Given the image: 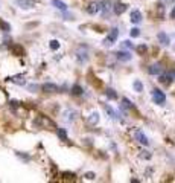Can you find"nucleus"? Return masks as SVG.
<instances>
[{"label":"nucleus","mask_w":175,"mask_h":183,"mask_svg":"<svg viewBox=\"0 0 175 183\" xmlns=\"http://www.w3.org/2000/svg\"><path fill=\"white\" fill-rule=\"evenodd\" d=\"M152 99H154L155 104L161 105V104H164V101H166V95L163 93L161 90H158V88H152Z\"/></svg>","instance_id":"1"},{"label":"nucleus","mask_w":175,"mask_h":183,"mask_svg":"<svg viewBox=\"0 0 175 183\" xmlns=\"http://www.w3.org/2000/svg\"><path fill=\"white\" fill-rule=\"evenodd\" d=\"M117 35H119V29L117 28H113L111 31H110V34L107 35V38L104 40V44H113L114 41H116V38H117Z\"/></svg>","instance_id":"2"},{"label":"nucleus","mask_w":175,"mask_h":183,"mask_svg":"<svg viewBox=\"0 0 175 183\" xmlns=\"http://www.w3.org/2000/svg\"><path fill=\"white\" fill-rule=\"evenodd\" d=\"M43 92H46V93H55V92H58L60 90V87L57 85V84H52V82H46V84H43Z\"/></svg>","instance_id":"3"},{"label":"nucleus","mask_w":175,"mask_h":183,"mask_svg":"<svg viewBox=\"0 0 175 183\" xmlns=\"http://www.w3.org/2000/svg\"><path fill=\"white\" fill-rule=\"evenodd\" d=\"M134 137L137 139V142H140L142 145H149V141H148V137L140 131V130H136V133H134Z\"/></svg>","instance_id":"4"},{"label":"nucleus","mask_w":175,"mask_h":183,"mask_svg":"<svg viewBox=\"0 0 175 183\" xmlns=\"http://www.w3.org/2000/svg\"><path fill=\"white\" fill-rule=\"evenodd\" d=\"M173 78H175V73H173V72H169V73H166V75H161L158 81H160L161 84H164V85H169V84L172 82Z\"/></svg>","instance_id":"5"},{"label":"nucleus","mask_w":175,"mask_h":183,"mask_svg":"<svg viewBox=\"0 0 175 183\" xmlns=\"http://www.w3.org/2000/svg\"><path fill=\"white\" fill-rule=\"evenodd\" d=\"M14 3L18 5L20 8H23V9H29V8L34 6V2H32V0H14Z\"/></svg>","instance_id":"6"},{"label":"nucleus","mask_w":175,"mask_h":183,"mask_svg":"<svg viewBox=\"0 0 175 183\" xmlns=\"http://www.w3.org/2000/svg\"><path fill=\"white\" fill-rule=\"evenodd\" d=\"M99 9H102L104 15H108L110 11H111V2H110V0H104L102 3H99Z\"/></svg>","instance_id":"7"},{"label":"nucleus","mask_w":175,"mask_h":183,"mask_svg":"<svg viewBox=\"0 0 175 183\" xmlns=\"http://www.w3.org/2000/svg\"><path fill=\"white\" fill-rule=\"evenodd\" d=\"M76 58H78V61H81V63H85V61L88 60V55H87L85 48H82V49H78V51H76Z\"/></svg>","instance_id":"8"},{"label":"nucleus","mask_w":175,"mask_h":183,"mask_svg":"<svg viewBox=\"0 0 175 183\" xmlns=\"http://www.w3.org/2000/svg\"><path fill=\"white\" fill-rule=\"evenodd\" d=\"M127 5L125 3H122V2H116V5H114V8H113V11L117 14V15H120V14H123L125 11H127Z\"/></svg>","instance_id":"9"},{"label":"nucleus","mask_w":175,"mask_h":183,"mask_svg":"<svg viewBox=\"0 0 175 183\" xmlns=\"http://www.w3.org/2000/svg\"><path fill=\"white\" fill-rule=\"evenodd\" d=\"M114 55H116V60H119V61H130V60H131L130 52H123V51H120V52H116Z\"/></svg>","instance_id":"10"},{"label":"nucleus","mask_w":175,"mask_h":183,"mask_svg":"<svg viewBox=\"0 0 175 183\" xmlns=\"http://www.w3.org/2000/svg\"><path fill=\"white\" fill-rule=\"evenodd\" d=\"M131 21L133 23H140L142 21V12L139 9H133L131 11Z\"/></svg>","instance_id":"11"},{"label":"nucleus","mask_w":175,"mask_h":183,"mask_svg":"<svg viewBox=\"0 0 175 183\" xmlns=\"http://www.w3.org/2000/svg\"><path fill=\"white\" fill-rule=\"evenodd\" d=\"M97 11H99V3H96V2H93V3H90V5L87 6V12H88L90 15H94Z\"/></svg>","instance_id":"12"},{"label":"nucleus","mask_w":175,"mask_h":183,"mask_svg":"<svg viewBox=\"0 0 175 183\" xmlns=\"http://www.w3.org/2000/svg\"><path fill=\"white\" fill-rule=\"evenodd\" d=\"M84 93V88L79 85V84H75L73 87H72V95H75V96H81Z\"/></svg>","instance_id":"13"},{"label":"nucleus","mask_w":175,"mask_h":183,"mask_svg":"<svg viewBox=\"0 0 175 183\" xmlns=\"http://www.w3.org/2000/svg\"><path fill=\"white\" fill-rule=\"evenodd\" d=\"M52 5L60 11H67V5L64 2H61V0H52Z\"/></svg>","instance_id":"14"},{"label":"nucleus","mask_w":175,"mask_h":183,"mask_svg":"<svg viewBox=\"0 0 175 183\" xmlns=\"http://www.w3.org/2000/svg\"><path fill=\"white\" fill-rule=\"evenodd\" d=\"M158 41H160V44H163V46H169V43H170L169 37H167L164 32H160V34H158Z\"/></svg>","instance_id":"15"},{"label":"nucleus","mask_w":175,"mask_h":183,"mask_svg":"<svg viewBox=\"0 0 175 183\" xmlns=\"http://www.w3.org/2000/svg\"><path fill=\"white\" fill-rule=\"evenodd\" d=\"M38 122H41L43 125H46V127H49V128H55V125H54V122L52 121H49L46 116H40V119H38Z\"/></svg>","instance_id":"16"},{"label":"nucleus","mask_w":175,"mask_h":183,"mask_svg":"<svg viewBox=\"0 0 175 183\" xmlns=\"http://www.w3.org/2000/svg\"><path fill=\"white\" fill-rule=\"evenodd\" d=\"M148 72L151 73V75H158V73L161 72V67H160L158 64H154V66H149V69H148Z\"/></svg>","instance_id":"17"},{"label":"nucleus","mask_w":175,"mask_h":183,"mask_svg":"<svg viewBox=\"0 0 175 183\" xmlns=\"http://www.w3.org/2000/svg\"><path fill=\"white\" fill-rule=\"evenodd\" d=\"M99 122V114L96 113V111H93L90 116H88V124H91V125H96Z\"/></svg>","instance_id":"18"},{"label":"nucleus","mask_w":175,"mask_h":183,"mask_svg":"<svg viewBox=\"0 0 175 183\" xmlns=\"http://www.w3.org/2000/svg\"><path fill=\"white\" fill-rule=\"evenodd\" d=\"M105 96L110 98V99H117V93H116L113 88H107L105 90Z\"/></svg>","instance_id":"19"},{"label":"nucleus","mask_w":175,"mask_h":183,"mask_svg":"<svg viewBox=\"0 0 175 183\" xmlns=\"http://www.w3.org/2000/svg\"><path fill=\"white\" fill-rule=\"evenodd\" d=\"M157 14H158V20H163L164 18V6L161 3L157 5Z\"/></svg>","instance_id":"20"},{"label":"nucleus","mask_w":175,"mask_h":183,"mask_svg":"<svg viewBox=\"0 0 175 183\" xmlns=\"http://www.w3.org/2000/svg\"><path fill=\"white\" fill-rule=\"evenodd\" d=\"M75 114H76L75 111H72V110H66V111H64V119H66V121H73Z\"/></svg>","instance_id":"21"},{"label":"nucleus","mask_w":175,"mask_h":183,"mask_svg":"<svg viewBox=\"0 0 175 183\" xmlns=\"http://www.w3.org/2000/svg\"><path fill=\"white\" fill-rule=\"evenodd\" d=\"M57 134H58V137H60L61 141H67V133H66L64 128H58L57 130Z\"/></svg>","instance_id":"22"},{"label":"nucleus","mask_w":175,"mask_h":183,"mask_svg":"<svg viewBox=\"0 0 175 183\" xmlns=\"http://www.w3.org/2000/svg\"><path fill=\"white\" fill-rule=\"evenodd\" d=\"M104 108H105V111H107V113L110 114V116H111L113 119H117V113H116V111H114V110H113V108H111L110 105H105Z\"/></svg>","instance_id":"23"},{"label":"nucleus","mask_w":175,"mask_h":183,"mask_svg":"<svg viewBox=\"0 0 175 183\" xmlns=\"http://www.w3.org/2000/svg\"><path fill=\"white\" fill-rule=\"evenodd\" d=\"M9 79H11L12 82H15V84H20V85H23L24 82H26V81L23 79V76H21V75H18V76H14V78H9Z\"/></svg>","instance_id":"24"},{"label":"nucleus","mask_w":175,"mask_h":183,"mask_svg":"<svg viewBox=\"0 0 175 183\" xmlns=\"http://www.w3.org/2000/svg\"><path fill=\"white\" fill-rule=\"evenodd\" d=\"M122 107H123V108H133V102H131L128 98H123V99H122Z\"/></svg>","instance_id":"25"},{"label":"nucleus","mask_w":175,"mask_h":183,"mask_svg":"<svg viewBox=\"0 0 175 183\" xmlns=\"http://www.w3.org/2000/svg\"><path fill=\"white\" fill-rule=\"evenodd\" d=\"M134 90L137 92V93H140V92H143V84L137 79V81H134Z\"/></svg>","instance_id":"26"},{"label":"nucleus","mask_w":175,"mask_h":183,"mask_svg":"<svg viewBox=\"0 0 175 183\" xmlns=\"http://www.w3.org/2000/svg\"><path fill=\"white\" fill-rule=\"evenodd\" d=\"M49 46H51L52 51H57V49H60V41H58V40H52Z\"/></svg>","instance_id":"27"},{"label":"nucleus","mask_w":175,"mask_h":183,"mask_svg":"<svg viewBox=\"0 0 175 183\" xmlns=\"http://www.w3.org/2000/svg\"><path fill=\"white\" fill-rule=\"evenodd\" d=\"M12 52L17 54V55H23V48L17 44V46H14V48H12Z\"/></svg>","instance_id":"28"},{"label":"nucleus","mask_w":175,"mask_h":183,"mask_svg":"<svg viewBox=\"0 0 175 183\" xmlns=\"http://www.w3.org/2000/svg\"><path fill=\"white\" fill-rule=\"evenodd\" d=\"M0 28H2L5 32H9V31H11V26L8 25L6 21H0Z\"/></svg>","instance_id":"29"},{"label":"nucleus","mask_w":175,"mask_h":183,"mask_svg":"<svg viewBox=\"0 0 175 183\" xmlns=\"http://www.w3.org/2000/svg\"><path fill=\"white\" fill-rule=\"evenodd\" d=\"M139 35H140V29H139V28H133V29H131V37L136 38V37H139Z\"/></svg>","instance_id":"30"},{"label":"nucleus","mask_w":175,"mask_h":183,"mask_svg":"<svg viewBox=\"0 0 175 183\" xmlns=\"http://www.w3.org/2000/svg\"><path fill=\"white\" fill-rule=\"evenodd\" d=\"M84 177H85L87 180H94V177H96V175H94V172H87Z\"/></svg>","instance_id":"31"},{"label":"nucleus","mask_w":175,"mask_h":183,"mask_svg":"<svg viewBox=\"0 0 175 183\" xmlns=\"http://www.w3.org/2000/svg\"><path fill=\"white\" fill-rule=\"evenodd\" d=\"M123 46H125V48H130V49H133V48H134L131 41H123Z\"/></svg>","instance_id":"32"},{"label":"nucleus","mask_w":175,"mask_h":183,"mask_svg":"<svg viewBox=\"0 0 175 183\" xmlns=\"http://www.w3.org/2000/svg\"><path fill=\"white\" fill-rule=\"evenodd\" d=\"M137 51H139L140 54H143V52L146 51V46H145V44H142V46H139V48H137Z\"/></svg>","instance_id":"33"},{"label":"nucleus","mask_w":175,"mask_h":183,"mask_svg":"<svg viewBox=\"0 0 175 183\" xmlns=\"http://www.w3.org/2000/svg\"><path fill=\"white\" fill-rule=\"evenodd\" d=\"M11 107H12V108H14V107L17 108V107H18V102H17V101H11Z\"/></svg>","instance_id":"34"},{"label":"nucleus","mask_w":175,"mask_h":183,"mask_svg":"<svg viewBox=\"0 0 175 183\" xmlns=\"http://www.w3.org/2000/svg\"><path fill=\"white\" fill-rule=\"evenodd\" d=\"M28 88H29V90H37V88H38V87H37V85H35V84H32V85H29V87H28Z\"/></svg>","instance_id":"35"},{"label":"nucleus","mask_w":175,"mask_h":183,"mask_svg":"<svg viewBox=\"0 0 175 183\" xmlns=\"http://www.w3.org/2000/svg\"><path fill=\"white\" fill-rule=\"evenodd\" d=\"M170 18H173V20H175V8L170 11Z\"/></svg>","instance_id":"36"}]
</instances>
